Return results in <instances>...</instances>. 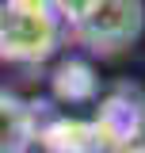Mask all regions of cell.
<instances>
[{
	"label": "cell",
	"instance_id": "obj_2",
	"mask_svg": "<svg viewBox=\"0 0 145 153\" xmlns=\"http://www.w3.org/2000/svg\"><path fill=\"white\" fill-rule=\"evenodd\" d=\"M141 31H145V0H99V8L76 27V38L92 46L95 54H118L134 46Z\"/></svg>",
	"mask_w": 145,
	"mask_h": 153
},
{
	"label": "cell",
	"instance_id": "obj_3",
	"mask_svg": "<svg viewBox=\"0 0 145 153\" xmlns=\"http://www.w3.org/2000/svg\"><path fill=\"white\" fill-rule=\"evenodd\" d=\"M35 138V111L19 96L0 92V153H23Z\"/></svg>",
	"mask_w": 145,
	"mask_h": 153
},
{
	"label": "cell",
	"instance_id": "obj_1",
	"mask_svg": "<svg viewBox=\"0 0 145 153\" xmlns=\"http://www.w3.org/2000/svg\"><path fill=\"white\" fill-rule=\"evenodd\" d=\"M61 19L50 0H0V57L35 65L57 50Z\"/></svg>",
	"mask_w": 145,
	"mask_h": 153
},
{
	"label": "cell",
	"instance_id": "obj_5",
	"mask_svg": "<svg viewBox=\"0 0 145 153\" xmlns=\"http://www.w3.org/2000/svg\"><path fill=\"white\" fill-rule=\"evenodd\" d=\"M50 4H54L57 19H61V23H69L72 31H76V27H80V23L99 8V0H50Z\"/></svg>",
	"mask_w": 145,
	"mask_h": 153
},
{
	"label": "cell",
	"instance_id": "obj_4",
	"mask_svg": "<svg viewBox=\"0 0 145 153\" xmlns=\"http://www.w3.org/2000/svg\"><path fill=\"white\" fill-rule=\"evenodd\" d=\"M54 84H57V92H61V96L80 100V96H92V88H95V76H92L88 61H65V65L54 73Z\"/></svg>",
	"mask_w": 145,
	"mask_h": 153
}]
</instances>
